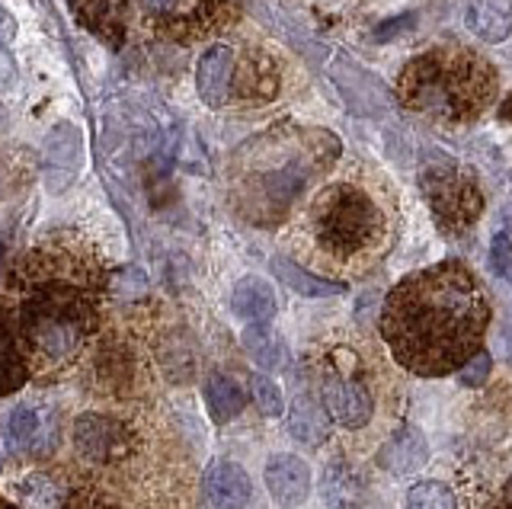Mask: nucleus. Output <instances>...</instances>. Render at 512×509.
I'll return each mask as SVG.
<instances>
[{
    "label": "nucleus",
    "instance_id": "2",
    "mask_svg": "<svg viewBox=\"0 0 512 509\" xmlns=\"http://www.w3.org/2000/svg\"><path fill=\"white\" fill-rule=\"evenodd\" d=\"M10 285L20 292L23 346L45 369H58L93 333L109 276L77 234H48L16 260Z\"/></svg>",
    "mask_w": 512,
    "mask_h": 509
},
{
    "label": "nucleus",
    "instance_id": "4",
    "mask_svg": "<svg viewBox=\"0 0 512 509\" xmlns=\"http://www.w3.org/2000/svg\"><path fill=\"white\" fill-rule=\"evenodd\" d=\"M394 93L410 116L461 129L493 109L496 93H500V74L487 55L448 42L410 58L397 74Z\"/></svg>",
    "mask_w": 512,
    "mask_h": 509
},
{
    "label": "nucleus",
    "instance_id": "27",
    "mask_svg": "<svg viewBox=\"0 0 512 509\" xmlns=\"http://www.w3.org/2000/svg\"><path fill=\"white\" fill-rule=\"evenodd\" d=\"M404 509H455V493L442 481H420L407 490Z\"/></svg>",
    "mask_w": 512,
    "mask_h": 509
},
{
    "label": "nucleus",
    "instance_id": "20",
    "mask_svg": "<svg viewBox=\"0 0 512 509\" xmlns=\"http://www.w3.org/2000/svg\"><path fill=\"white\" fill-rule=\"evenodd\" d=\"M288 433L301 445H324L330 439V417L314 397L298 394L288 407Z\"/></svg>",
    "mask_w": 512,
    "mask_h": 509
},
{
    "label": "nucleus",
    "instance_id": "36",
    "mask_svg": "<svg viewBox=\"0 0 512 509\" xmlns=\"http://www.w3.org/2000/svg\"><path fill=\"white\" fill-rule=\"evenodd\" d=\"M496 509H512V500H503L500 506H496Z\"/></svg>",
    "mask_w": 512,
    "mask_h": 509
},
{
    "label": "nucleus",
    "instance_id": "21",
    "mask_svg": "<svg viewBox=\"0 0 512 509\" xmlns=\"http://www.w3.org/2000/svg\"><path fill=\"white\" fill-rule=\"evenodd\" d=\"M320 497L333 509H352L362 503V481L349 461L336 458L320 474Z\"/></svg>",
    "mask_w": 512,
    "mask_h": 509
},
{
    "label": "nucleus",
    "instance_id": "28",
    "mask_svg": "<svg viewBox=\"0 0 512 509\" xmlns=\"http://www.w3.org/2000/svg\"><path fill=\"white\" fill-rule=\"evenodd\" d=\"M250 394H253V401H256V407H260L263 417H279V413L285 410L282 391L276 388V381H272L269 375H263V372H256L250 378Z\"/></svg>",
    "mask_w": 512,
    "mask_h": 509
},
{
    "label": "nucleus",
    "instance_id": "32",
    "mask_svg": "<svg viewBox=\"0 0 512 509\" xmlns=\"http://www.w3.org/2000/svg\"><path fill=\"white\" fill-rule=\"evenodd\" d=\"M13 81H16V61L7 49H0V90L13 87Z\"/></svg>",
    "mask_w": 512,
    "mask_h": 509
},
{
    "label": "nucleus",
    "instance_id": "14",
    "mask_svg": "<svg viewBox=\"0 0 512 509\" xmlns=\"http://www.w3.org/2000/svg\"><path fill=\"white\" fill-rule=\"evenodd\" d=\"M74 20L100 42L119 49L128 33V0H71Z\"/></svg>",
    "mask_w": 512,
    "mask_h": 509
},
{
    "label": "nucleus",
    "instance_id": "24",
    "mask_svg": "<svg viewBox=\"0 0 512 509\" xmlns=\"http://www.w3.org/2000/svg\"><path fill=\"white\" fill-rule=\"evenodd\" d=\"M471 29L484 42H506L512 33V0H474Z\"/></svg>",
    "mask_w": 512,
    "mask_h": 509
},
{
    "label": "nucleus",
    "instance_id": "26",
    "mask_svg": "<svg viewBox=\"0 0 512 509\" xmlns=\"http://www.w3.org/2000/svg\"><path fill=\"white\" fill-rule=\"evenodd\" d=\"M16 493L26 509H58L64 503V493L58 481H52V474H29L26 481L16 484Z\"/></svg>",
    "mask_w": 512,
    "mask_h": 509
},
{
    "label": "nucleus",
    "instance_id": "3",
    "mask_svg": "<svg viewBox=\"0 0 512 509\" xmlns=\"http://www.w3.org/2000/svg\"><path fill=\"white\" fill-rule=\"evenodd\" d=\"M394 193L378 170L352 164L324 183L301 212V237L327 266H372L391 237Z\"/></svg>",
    "mask_w": 512,
    "mask_h": 509
},
{
    "label": "nucleus",
    "instance_id": "33",
    "mask_svg": "<svg viewBox=\"0 0 512 509\" xmlns=\"http://www.w3.org/2000/svg\"><path fill=\"white\" fill-rule=\"evenodd\" d=\"M13 39H16V20L7 7H0V49H7Z\"/></svg>",
    "mask_w": 512,
    "mask_h": 509
},
{
    "label": "nucleus",
    "instance_id": "18",
    "mask_svg": "<svg viewBox=\"0 0 512 509\" xmlns=\"http://www.w3.org/2000/svg\"><path fill=\"white\" fill-rule=\"evenodd\" d=\"M231 308L250 324H269L276 317V292L263 276H244L231 292Z\"/></svg>",
    "mask_w": 512,
    "mask_h": 509
},
{
    "label": "nucleus",
    "instance_id": "7",
    "mask_svg": "<svg viewBox=\"0 0 512 509\" xmlns=\"http://www.w3.org/2000/svg\"><path fill=\"white\" fill-rule=\"evenodd\" d=\"M138 7L154 33L173 42L215 36L231 23L228 0H138Z\"/></svg>",
    "mask_w": 512,
    "mask_h": 509
},
{
    "label": "nucleus",
    "instance_id": "30",
    "mask_svg": "<svg viewBox=\"0 0 512 509\" xmlns=\"http://www.w3.org/2000/svg\"><path fill=\"white\" fill-rule=\"evenodd\" d=\"M490 365H493V359H490L487 349H477V353H474L468 362H464V369H461V381H464V385H471V388L484 385L487 375H490Z\"/></svg>",
    "mask_w": 512,
    "mask_h": 509
},
{
    "label": "nucleus",
    "instance_id": "6",
    "mask_svg": "<svg viewBox=\"0 0 512 509\" xmlns=\"http://www.w3.org/2000/svg\"><path fill=\"white\" fill-rule=\"evenodd\" d=\"M420 189L432 218L445 234L471 231L477 218L484 215V193H480L477 177L452 157L426 161L420 170Z\"/></svg>",
    "mask_w": 512,
    "mask_h": 509
},
{
    "label": "nucleus",
    "instance_id": "17",
    "mask_svg": "<svg viewBox=\"0 0 512 509\" xmlns=\"http://www.w3.org/2000/svg\"><path fill=\"white\" fill-rule=\"evenodd\" d=\"M429 461V442L416 426H407L394 433L378 449V465L391 474H416Z\"/></svg>",
    "mask_w": 512,
    "mask_h": 509
},
{
    "label": "nucleus",
    "instance_id": "29",
    "mask_svg": "<svg viewBox=\"0 0 512 509\" xmlns=\"http://www.w3.org/2000/svg\"><path fill=\"white\" fill-rule=\"evenodd\" d=\"M490 266H493L496 276L506 279L512 285V244H509L506 234L493 237V244H490Z\"/></svg>",
    "mask_w": 512,
    "mask_h": 509
},
{
    "label": "nucleus",
    "instance_id": "10",
    "mask_svg": "<svg viewBox=\"0 0 512 509\" xmlns=\"http://www.w3.org/2000/svg\"><path fill=\"white\" fill-rule=\"evenodd\" d=\"M74 449L80 458L96 461V465H112V461L128 458L135 449V433L125 423L103 417V413H84L74 423Z\"/></svg>",
    "mask_w": 512,
    "mask_h": 509
},
{
    "label": "nucleus",
    "instance_id": "8",
    "mask_svg": "<svg viewBox=\"0 0 512 509\" xmlns=\"http://www.w3.org/2000/svg\"><path fill=\"white\" fill-rule=\"evenodd\" d=\"M58 410L48 401L16 404L7 420V449L23 458H42L58 449Z\"/></svg>",
    "mask_w": 512,
    "mask_h": 509
},
{
    "label": "nucleus",
    "instance_id": "16",
    "mask_svg": "<svg viewBox=\"0 0 512 509\" xmlns=\"http://www.w3.org/2000/svg\"><path fill=\"white\" fill-rule=\"evenodd\" d=\"M266 487L279 506H301L311 493V468L298 455H272L266 465Z\"/></svg>",
    "mask_w": 512,
    "mask_h": 509
},
{
    "label": "nucleus",
    "instance_id": "37",
    "mask_svg": "<svg viewBox=\"0 0 512 509\" xmlns=\"http://www.w3.org/2000/svg\"><path fill=\"white\" fill-rule=\"evenodd\" d=\"M0 509H16V506H10V503H4V500H0Z\"/></svg>",
    "mask_w": 512,
    "mask_h": 509
},
{
    "label": "nucleus",
    "instance_id": "12",
    "mask_svg": "<svg viewBox=\"0 0 512 509\" xmlns=\"http://www.w3.org/2000/svg\"><path fill=\"white\" fill-rule=\"evenodd\" d=\"M234 68H237V49H231V45H212V49L202 52L196 65V90L208 109H221L231 103Z\"/></svg>",
    "mask_w": 512,
    "mask_h": 509
},
{
    "label": "nucleus",
    "instance_id": "15",
    "mask_svg": "<svg viewBox=\"0 0 512 509\" xmlns=\"http://www.w3.org/2000/svg\"><path fill=\"white\" fill-rule=\"evenodd\" d=\"M202 493L215 509H247V503L253 497V484L237 461L218 458L205 468Z\"/></svg>",
    "mask_w": 512,
    "mask_h": 509
},
{
    "label": "nucleus",
    "instance_id": "5",
    "mask_svg": "<svg viewBox=\"0 0 512 509\" xmlns=\"http://www.w3.org/2000/svg\"><path fill=\"white\" fill-rule=\"evenodd\" d=\"M272 154L279 164H266L260 173L240 183L247 212H256V221H266L269 212L282 215L288 205L301 196L317 173H327L340 161V141L327 129H298V125H282L279 132L266 135Z\"/></svg>",
    "mask_w": 512,
    "mask_h": 509
},
{
    "label": "nucleus",
    "instance_id": "25",
    "mask_svg": "<svg viewBox=\"0 0 512 509\" xmlns=\"http://www.w3.org/2000/svg\"><path fill=\"white\" fill-rule=\"evenodd\" d=\"M205 404H208V413H212V420L224 426L244 410V391H240L234 378L212 375L205 381Z\"/></svg>",
    "mask_w": 512,
    "mask_h": 509
},
{
    "label": "nucleus",
    "instance_id": "13",
    "mask_svg": "<svg viewBox=\"0 0 512 509\" xmlns=\"http://www.w3.org/2000/svg\"><path fill=\"white\" fill-rule=\"evenodd\" d=\"M324 407L346 429H362L372 420V394L365 391L362 381H352L340 372L324 378Z\"/></svg>",
    "mask_w": 512,
    "mask_h": 509
},
{
    "label": "nucleus",
    "instance_id": "22",
    "mask_svg": "<svg viewBox=\"0 0 512 509\" xmlns=\"http://www.w3.org/2000/svg\"><path fill=\"white\" fill-rule=\"evenodd\" d=\"M244 349L263 372H279L288 365V346L269 324H250L244 330Z\"/></svg>",
    "mask_w": 512,
    "mask_h": 509
},
{
    "label": "nucleus",
    "instance_id": "9",
    "mask_svg": "<svg viewBox=\"0 0 512 509\" xmlns=\"http://www.w3.org/2000/svg\"><path fill=\"white\" fill-rule=\"evenodd\" d=\"M282 90H285V68L269 49L250 45V49L237 52L231 103H250V106L272 103Z\"/></svg>",
    "mask_w": 512,
    "mask_h": 509
},
{
    "label": "nucleus",
    "instance_id": "1",
    "mask_svg": "<svg viewBox=\"0 0 512 509\" xmlns=\"http://www.w3.org/2000/svg\"><path fill=\"white\" fill-rule=\"evenodd\" d=\"M490 327V298L458 260L400 279L384 298L381 337L391 356L420 378L464 369Z\"/></svg>",
    "mask_w": 512,
    "mask_h": 509
},
{
    "label": "nucleus",
    "instance_id": "23",
    "mask_svg": "<svg viewBox=\"0 0 512 509\" xmlns=\"http://www.w3.org/2000/svg\"><path fill=\"white\" fill-rule=\"evenodd\" d=\"M272 273H276L288 285V289H295L304 298H330V295L346 292L343 282L314 276V273H308V269L298 266L295 260H288V257H276V260H272Z\"/></svg>",
    "mask_w": 512,
    "mask_h": 509
},
{
    "label": "nucleus",
    "instance_id": "38",
    "mask_svg": "<svg viewBox=\"0 0 512 509\" xmlns=\"http://www.w3.org/2000/svg\"><path fill=\"white\" fill-rule=\"evenodd\" d=\"M0 257H4V244H0Z\"/></svg>",
    "mask_w": 512,
    "mask_h": 509
},
{
    "label": "nucleus",
    "instance_id": "19",
    "mask_svg": "<svg viewBox=\"0 0 512 509\" xmlns=\"http://www.w3.org/2000/svg\"><path fill=\"white\" fill-rule=\"evenodd\" d=\"M29 378V356L26 346L16 337L13 324L0 308V394H13L26 385Z\"/></svg>",
    "mask_w": 512,
    "mask_h": 509
},
{
    "label": "nucleus",
    "instance_id": "34",
    "mask_svg": "<svg viewBox=\"0 0 512 509\" xmlns=\"http://www.w3.org/2000/svg\"><path fill=\"white\" fill-rule=\"evenodd\" d=\"M400 26H413V17H400V20H394V23H384V26H378L375 39H378V42H384V39H394V36H400V33H397Z\"/></svg>",
    "mask_w": 512,
    "mask_h": 509
},
{
    "label": "nucleus",
    "instance_id": "35",
    "mask_svg": "<svg viewBox=\"0 0 512 509\" xmlns=\"http://www.w3.org/2000/svg\"><path fill=\"white\" fill-rule=\"evenodd\" d=\"M500 116H503L506 122H512V97H509V100H506V103L500 106Z\"/></svg>",
    "mask_w": 512,
    "mask_h": 509
},
{
    "label": "nucleus",
    "instance_id": "11",
    "mask_svg": "<svg viewBox=\"0 0 512 509\" xmlns=\"http://www.w3.org/2000/svg\"><path fill=\"white\" fill-rule=\"evenodd\" d=\"M42 161H45V180L48 189L61 193L64 186H71L74 177L80 173V161H84V138L80 129L71 122H58L45 138L42 148Z\"/></svg>",
    "mask_w": 512,
    "mask_h": 509
},
{
    "label": "nucleus",
    "instance_id": "31",
    "mask_svg": "<svg viewBox=\"0 0 512 509\" xmlns=\"http://www.w3.org/2000/svg\"><path fill=\"white\" fill-rule=\"evenodd\" d=\"M68 509H112L109 500H103L100 493H74V497L68 500Z\"/></svg>",
    "mask_w": 512,
    "mask_h": 509
}]
</instances>
